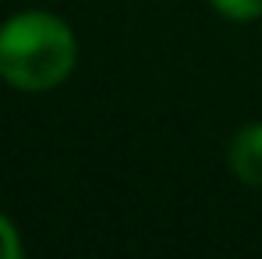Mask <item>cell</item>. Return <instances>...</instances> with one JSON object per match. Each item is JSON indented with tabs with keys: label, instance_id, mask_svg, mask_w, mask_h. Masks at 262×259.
I'll return each instance as SVG.
<instances>
[{
	"label": "cell",
	"instance_id": "cell-1",
	"mask_svg": "<svg viewBox=\"0 0 262 259\" xmlns=\"http://www.w3.org/2000/svg\"><path fill=\"white\" fill-rule=\"evenodd\" d=\"M71 29L46 11H21L0 25V78L21 92L57 89L75 68Z\"/></svg>",
	"mask_w": 262,
	"mask_h": 259
},
{
	"label": "cell",
	"instance_id": "cell-3",
	"mask_svg": "<svg viewBox=\"0 0 262 259\" xmlns=\"http://www.w3.org/2000/svg\"><path fill=\"white\" fill-rule=\"evenodd\" d=\"M213 7L223 18H230V22H255V18H262V0H213Z\"/></svg>",
	"mask_w": 262,
	"mask_h": 259
},
{
	"label": "cell",
	"instance_id": "cell-2",
	"mask_svg": "<svg viewBox=\"0 0 262 259\" xmlns=\"http://www.w3.org/2000/svg\"><path fill=\"white\" fill-rule=\"evenodd\" d=\"M230 171L237 174V181L262 188V125H245L230 138Z\"/></svg>",
	"mask_w": 262,
	"mask_h": 259
},
{
	"label": "cell",
	"instance_id": "cell-4",
	"mask_svg": "<svg viewBox=\"0 0 262 259\" xmlns=\"http://www.w3.org/2000/svg\"><path fill=\"white\" fill-rule=\"evenodd\" d=\"M21 256V242H18V231L7 216L0 213V259H18Z\"/></svg>",
	"mask_w": 262,
	"mask_h": 259
}]
</instances>
